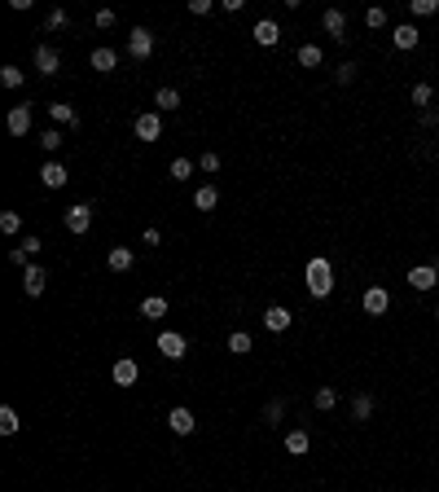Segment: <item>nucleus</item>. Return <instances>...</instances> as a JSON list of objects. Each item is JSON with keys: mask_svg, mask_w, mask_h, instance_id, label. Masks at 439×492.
I'll list each match as a JSON object with an SVG mask.
<instances>
[{"mask_svg": "<svg viewBox=\"0 0 439 492\" xmlns=\"http://www.w3.org/2000/svg\"><path fill=\"white\" fill-rule=\"evenodd\" d=\"M127 53H132V62H145V57L154 53V35H150V27H132V35H127Z\"/></svg>", "mask_w": 439, "mask_h": 492, "instance_id": "4", "label": "nucleus"}, {"mask_svg": "<svg viewBox=\"0 0 439 492\" xmlns=\"http://www.w3.org/2000/svg\"><path fill=\"white\" fill-rule=\"evenodd\" d=\"M44 27H49V31H66V27H70L66 9H53V14H49V22H44Z\"/></svg>", "mask_w": 439, "mask_h": 492, "instance_id": "38", "label": "nucleus"}, {"mask_svg": "<svg viewBox=\"0 0 439 492\" xmlns=\"http://www.w3.org/2000/svg\"><path fill=\"white\" fill-rule=\"evenodd\" d=\"M22 229V215L18 211H5V215H0V233H18Z\"/></svg>", "mask_w": 439, "mask_h": 492, "instance_id": "37", "label": "nucleus"}, {"mask_svg": "<svg viewBox=\"0 0 439 492\" xmlns=\"http://www.w3.org/2000/svg\"><path fill=\"white\" fill-rule=\"evenodd\" d=\"M431 97H435V88H431V83H413V106L431 110Z\"/></svg>", "mask_w": 439, "mask_h": 492, "instance_id": "30", "label": "nucleus"}, {"mask_svg": "<svg viewBox=\"0 0 439 492\" xmlns=\"http://www.w3.org/2000/svg\"><path fill=\"white\" fill-rule=\"evenodd\" d=\"M242 5H246V0H220L224 14H242Z\"/></svg>", "mask_w": 439, "mask_h": 492, "instance_id": "44", "label": "nucleus"}, {"mask_svg": "<svg viewBox=\"0 0 439 492\" xmlns=\"http://www.w3.org/2000/svg\"><path fill=\"white\" fill-rule=\"evenodd\" d=\"M132 132H136V141H159V137H163V119H159V110L136 115V119H132Z\"/></svg>", "mask_w": 439, "mask_h": 492, "instance_id": "2", "label": "nucleus"}, {"mask_svg": "<svg viewBox=\"0 0 439 492\" xmlns=\"http://www.w3.org/2000/svg\"><path fill=\"white\" fill-rule=\"evenodd\" d=\"M97 27H101V31L114 27V9H97Z\"/></svg>", "mask_w": 439, "mask_h": 492, "instance_id": "41", "label": "nucleus"}, {"mask_svg": "<svg viewBox=\"0 0 439 492\" xmlns=\"http://www.w3.org/2000/svg\"><path fill=\"white\" fill-rule=\"evenodd\" d=\"M286 417V400H268L264 404V422H281Z\"/></svg>", "mask_w": 439, "mask_h": 492, "instance_id": "35", "label": "nucleus"}, {"mask_svg": "<svg viewBox=\"0 0 439 492\" xmlns=\"http://www.w3.org/2000/svg\"><path fill=\"white\" fill-rule=\"evenodd\" d=\"M351 417H356V422H369V417H374V395L369 391H360L351 400Z\"/></svg>", "mask_w": 439, "mask_h": 492, "instance_id": "21", "label": "nucleus"}, {"mask_svg": "<svg viewBox=\"0 0 439 492\" xmlns=\"http://www.w3.org/2000/svg\"><path fill=\"white\" fill-rule=\"evenodd\" d=\"M154 106H159V110H176V106H181V92H176V88H159V92H154Z\"/></svg>", "mask_w": 439, "mask_h": 492, "instance_id": "26", "label": "nucleus"}, {"mask_svg": "<svg viewBox=\"0 0 439 492\" xmlns=\"http://www.w3.org/2000/svg\"><path fill=\"white\" fill-rule=\"evenodd\" d=\"M321 27H325L329 35H334L338 44L347 40V14H343V9H325V14H321Z\"/></svg>", "mask_w": 439, "mask_h": 492, "instance_id": "8", "label": "nucleus"}, {"mask_svg": "<svg viewBox=\"0 0 439 492\" xmlns=\"http://www.w3.org/2000/svg\"><path fill=\"white\" fill-rule=\"evenodd\" d=\"M40 146L49 150V154H57V150H62V132H57V128H44V132H40Z\"/></svg>", "mask_w": 439, "mask_h": 492, "instance_id": "33", "label": "nucleus"}, {"mask_svg": "<svg viewBox=\"0 0 439 492\" xmlns=\"http://www.w3.org/2000/svg\"><path fill=\"white\" fill-rule=\"evenodd\" d=\"M40 181H44V189H62V185L70 181V176H66V167L57 163V159H49V163L40 167Z\"/></svg>", "mask_w": 439, "mask_h": 492, "instance_id": "13", "label": "nucleus"}, {"mask_svg": "<svg viewBox=\"0 0 439 492\" xmlns=\"http://www.w3.org/2000/svg\"><path fill=\"white\" fill-rule=\"evenodd\" d=\"M229 352H233V356H246V352H251V334H246V330H233V334H229Z\"/></svg>", "mask_w": 439, "mask_h": 492, "instance_id": "27", "label": "nucleus"}, {"mask_svg": "<svg viewBox=\"0 0 439 492\" xmlns=\"http://www.w3.org/2000/svg\"><path fill=\"white\" fill-rule=\"evenodd\" d=\"M431 268H435V273H439V255H435V264H431Z\"/></svg>", "mask_w": 439, "mask_h": 492, "instance_id": "46", "label": "nucleus"}, {"mask_svg": "<svg viewBox=\"0 0 439 492\" xmlns=\"http://www.w3.org/2000/svg\"><path fill=\"white\" fill-rule=\"evenodd\" d=\"M216 202H220V189L216 185H198V194H194V207L198 211H216Z\"/></svg>", "mask_w": 439, "mask_h": 492, "instance_id": "20", "label": "nucleus"}, {"mask_svg": "<svg viewBox=\"0 0 439 492\" xmlns=\"http://www.w3.org/2000/svg\"><path fill=\"white\" fill-rule=\"evenodd\" d=\"M167 426L176 431V435H189V431H194V413H189V409H172L167 413Z\"/></svg>", "mask_w": 439, "mask_h": 492, "instance_id": "22", "label": "nucleus"}, {"mask_svg": "<svg viewBox=\"0 0 439 492\" xmlns=\"http://www.w3.org/2000/svg\"><path fill=\"white\" fill-rule=\"evenodd\" d=\"M435 312H439V304H435Z\"/></svg>", "mask_w": 439, "mask_h": 492, "instance_id": "47", "label": "nucleus"}, {"mask_svg": "<svg viewBox=\"0 0 439 492\" xmlns=\"http://www.w3.org/2000/svg\"><path fill=\"white\" fill-rule=\"evenodd\" d=\"M286 453H290V457H303V453H307V431L303 426L286 435Z\"/></svg>", "mask_w": 439, "mask_h": 492, "instance_id": "24", "label": "nucleus"}, {"mask_svg": "<svg viewBox=\"0 0 439 492\" xmlns=\"http://www.w3.org/2000/svg\"><path fill=\"white\" fill-rule=\"evenodd\" d=\"M18 426H22V422H18V413H14V409H9V404H5V409H0V431H5V435H14Z\"/></svg>", "mask_w": 439, "mask_h": 492, "instance_id": "36", "label": "nucleus"}, {"mask_svg": "<svg viewBox=\"0 0 439 492\" xmlns=\"http://www.w3.org/2000/svg\"><path fill=\"white\" fill-rule=\"evenodd\" d=\"M360 304H365V312H369V317H382V312L391 308V295L382 291V286H369V291H365V299H360Z\"/></svg>", "mask_w": 439, "mask_h": 492, "instance_id": "9", "label": "nucleus"}, {"mask_svg": "<svg viewBox=\"0 0 439 492\" xmlns=\"http://www.w3.org/2000/svg\"><path fill=\"white\" fill-rule=\"evenodd\" d=\"M159 352L167 356V361H181V356L189 352V343H185V334H176V330H163L159 334Z\"/></svg>", "mask_w": 439, "mask_h": 492, "instance_id": "5", "label": "nucleus"}, {"mask_svg": "<svg viewBox=\"0 0 439 492\" xmlns=\"http://www.w3.org/2000/svg\"><path fill=\"white\" fill-rule=\"evenodd\" d=\"M194 176V159H176L172 163V181H189Z\"/></svg>", "mask_w": 439, "mask_h": 492, "instance_id": "34", "label": "nucleus"}, {"mask_svg": "<svg viewBox=\"0 0 439 492\" xmlns=\"http://www.w3.org/2000/svg\"><path fill=\"white\" fill-rule=\"evenodd\" d=\"M44 282H49V277H44V268L27 264V273H22V291H27V295L35 299V295H44Z\"/></svg>", "mask_w": 439, "mask_h": 492, "instance_id": "17", "label": "nucleus"}, {"mask_svg": "<svg viewBox=\"0 0 439 492\" xmlns=\"http://www.w3.org/2000/svg\"><path fill=\"white\" fill-rule=\"evenodd\" d=\"M277 40H281V27H277L272 18L255 22V44H264V49H277Z\"/></svg>", "mask_w": 439, "mask_h": 492, "instance_id": "14", "label": "nucleus"}, {"mask_svg": "<svg viewBox=\"0 0 439 492\" xmlns=\"http://www.w3.org/2000/svg\"><path fill=\"white\" fill-rule=\"evenodd\" d=\"M365 27H374V31H382V27H387V9H382V5H374V9H365Z\"/></svg>", "mask_w": 439, "mask_h": 492, "instance_id": "32", "label": "nucleus"}, {"mask_svg": "<svg viewBox=\"0 0 439 492\" xmlns=\"http://www.w3.org/2000/svg\"><path fill=\"white\" fill-rule=\"evenodd\" d=\"M356 70H360L356 62H343V66L334 70V79H338V83H351V79H356Z\"/></svg>", "mask_w": 439, "mask_h": 492, "instance_id": "40", "label": "nucleus"}, {"mask_svg": "<svg viewBox=\"0 0 439 492\" xmlns=\"http://www.w3.org/2000/svg\"><path fill=\"white\" fill-rule=\"evenodd\" d=\"M9 259H14V264H22V268H27V259H31V250H27V246H14V250H9Z\"/></svg>", "mask_w": 439, "mask_h": 492, "instance_id": "43", "label": "nucleus"}, {"mask_svg": "<svg viewBox=\"0 0 439 492\" xmlns=\"http://www.w3.org/2000/svg\"><path fill=\"white\" fill-rule=\"evenodd\" d=\"M303 277H307V295H312V299H325L329 291H334V264H329L325 255H312V259H307V273H303Z\"/></svg>", "mask_w": 439, "mask_h": 492, "instance_id": "1", "label": "nucleus"}, {"mask_svg": "<svg viewBox=\"0 0 439 492\" xmlns=\"http://www.w3.org/2000/svg\"><path fill=\"white\" fill-rule=\"evenodd\" d=\"M35 70H40V75H57V70H62V53H57L53 44H40V49H35Z\"/></svg>", "mask_w": 439, "mask_h": 492, "instance_id": "6", "label": "nucleus"}, {"mask_svg": "<svg viewBox=\"0 0 439 492\" xmlns=\"http://www.w3.org/2000/svg\"><path fill=\"white\" fill-rule=\"evenodd\" d=\"M422 124L426 128H439V110H435V106H431V110H422Z\"/></svg>", "mask_w": 439, "mask_h": 492, "instance_id": "45", "label": "nucleus"}, {"mask_svg": "<svg viewBox=\"0 0 439 492\" xmlns=\"http://www.w3.org/2000/svg\"><path fill=\"white\" fill-rule=\"evenodd\" d=\"M418 40H422V31L418 27H413V22H400V27L396 31H391V44H396V49H418Z\"/></svg>", "mask_w": 439, "mask_h": 492, "instance_id": "10", "label": "nucleus"}, {"mask_svg": "<svg viewBox=\"0 0 439 492\" xmlns=\"http://www.w3.org/2000/svg\"><path fill=\"white\" fill-rule=\"evenodd\" d=\"M141 317H145V321H159V317H167V299H163V295H150L145 304H141Z\"/></svg>", "mask_w": 439, "mask_h": 492, "instance_id": "23", "label": "nucleus"}, {"mask_svg": "<svg viewBox=\"0 0 439 492\" xmlns=\"http://www.w3.org/2000/svg\"><path fill=\"white\" fill-rule=\"evenodd\" d=\"M49 119H53V128H79V115L70 110L66 101H53L49 106Z\"/></svg>", "mask_w": 439, "mask_h": 492, "instance_id": "16", "label": "nucleus"}, {"mask_svg": "<svg viewBox=\"0 0 439 492\" xmlns=\"http://www.w3.org/2000/svg\"><path fill=\"white\" fill-rule=\"evenodd\" d=\"M105 264H110V273H127V268H132V264H136V255H132V246H114V250H110V259H105Z\"/></svg>", "mask_w": 439, "mask_h": 492, "instance_id": "19", "label": "nucleus"}, {"mask_svg": "<svg viewBox=\"0 0 439 492\" xmlns=\"http://www.w3.org/2000/svg\"><path fill=\"white\" fill-rule=\"evenodd\" d=\"M211 9H216V0H189V14L194 18H207Z\"/></svg>", "mask_w": 439, "mask_h": 492, "instance_id": "39", "label": "nucleus"}, {"mask_svg": "<svg viewBox=\"0 0 439 492\" xmlns=\"http://www.w3.org/2000/svg\"><path fill=\"white\" fill-rule=\"evenodd\" d=\"M62 224H66L70 233H88V229H92V207H88V202H75V207H66Z\"/></svg>", "mask_w": 439, "mask_h": 492, "instance_id": "3", "label": "nucleus"}, {"mask_svg": "<svg viewBox=\"0 0 439 492\" xmlns=\"http://www.w3.org/2000/svg\"><path fill=\"white\" fill-rule=\"evenodd\" d=\"M435 282H439V273L431 268V264H418V268H409V286H413V291H435Z\"/></svg>", "mask_w": 439, "mask_h": 492, "instance_id": "11", "label": "nucleus"}, {"mask_svg": "<svg viewBox=\"0 0 439 492\" xmlns=\"http://www.w3.org/2000/svg\"><path fill=\"white\" fill-rule=\"evenodd\" d=\"M198 167H203V172H220V154H203V163H198Z\"/></svg>", "mask_w": 439, "mask_h": 492, "instance_id": "42", "label": "nucleus"}, {"mask_svg": "<svg viewBox=\"0 0 439 492\" xmlns=\"http://www.w3.org/2000/svg\"><path fill=\"white\" fill-rule=\"evenodd\" d=\"M312 404H316V409H321V413H329V409H334V404H338V391H334V387H316Z\"/></svg>", "mask_w": 439, "mask_h": 492, "instance_id": "25", "label": "nucleus"}, {"mask_svg": "<svg viewBox=\"0 0 439 492\" xmlns=\"http://www.w3.org/2000/svg\"><path fill=\"white\" fill-rule=\"evenodd\" d=\"M22 66H0V83H5V88H22Z\"/></svg>", "mask_w": 439, "mask_h": 492, "instance_id": "29", "label": "nucleus"}, {"mask_svg": "<svg viewBox=\"0 0 439 492\" xmlns=\"http://www.w3.org/2000/svg\"><path fill=\"white\" fill-rule=\"evenodd\" d=\"M299 66H321V44H299Z\"/></svg>", "mask_w": 439, "mask_h": 492, "instance_id": "28", "label": "nucleus"}, {"mask_svg": "<svg viewBox=\"0 0 439 492\" xmlns=\"http://www.w3.org/2000/svg\"><path fill=\"white\" fill-rule=\"evenodd\" d=\"M5 128L14 132V137H27V132H31V106H14L9 119H5Z\"/></svg>", "mask_w": 439, "mask_h": 492, "instance_id": "12", "label": "nucleus"}, {"mask_svg": "<svg viewBox=\"0 0 439 492\" xmlns=\"http://www.w3.org/2000/svg\"><path fill=\"white\" fill-rule=\"evenodd\" d=\"M409 9H413V18H431L439 14V0H409Z\"/></svg>", "mask_w": 439, "mask_h": 492, "instance_id": "31", "label": "nucleus"}, {"mask_svg": "<svg viewBox=\"0 0 439 492\" xmlns=\"http://www.w3.org/2000/svg\"><path fill=\"white\" fill-rule=\"evenodd\" d=\"M110 378H114V387H132V382L141 378V365L132 361V356H123V361H114V369H110Z\"/></svg>", "mask_w": 439, "mask_h": 492, "instance_id": "7", "label": "nucleus"}, {"mask_svg": "<svg viewBox=\"0 0 439 492\" xmlns=\"http://www.w3.org/2000/svg\"><path fill=\"white\" fill-rule=\"evenodd\" d=\"M290 321H294V317H290V308H281V304H272V308L264 312V326H268L272 334H281V330H290Z\"/></svg>", "mask_w": 439, "mask_h": 492, "instance_id": "15", "label": "nucleus"}, {"mask_svg": "<svg viewBox=\"0 0 439 492\" xmlns=\"http://www.w3.org/2000/svg\"><path fill=\"white\" fill-rule=\"evenodd\" d=\"M88 62H92V70H101V75H110V70L119 66V53H114V49H105V44H101V49H92V57H88Z\"/></svg>", "mask_w": 439, "mask_h": 492, "instance_id": "18", "label": "nucleus"}]
</instances>
